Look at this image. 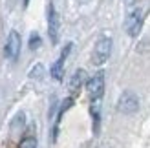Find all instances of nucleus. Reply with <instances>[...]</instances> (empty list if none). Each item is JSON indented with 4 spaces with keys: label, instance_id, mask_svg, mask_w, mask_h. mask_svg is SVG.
<instances>
[{
    "label": "nucleus",
    "instance_id": "ddd939ff",
    "mask_svg": "<svg viewBox=\"0 0 150 148\" xmlns=\"http://www.w3.org/2000/svg\"><path fill=\"white\" fill-rule=\"evenodd\" d=\"M42 75H44V66L42 64H37L31 70V73H29V77H37V79H40Z\"/></svg>",
    "mask_w": 150,
    "mask_h": 148
},
{
    "label": "nucleus",
    "instance_id": "0eeeda50",
    "mask_svg": "<svg viewBox=\"0 0 150 148\" xmlns=\"http://www.w3.org/2000/svg\"><path fill=\"white\" fill-rule=\"evenodd\" d=\"M71 51V44H66L61 57L57 58V61L53 62V66H51V77H53L55 80H62V75H64V61L66 57H68V53Z\"/></svg>",
    "mask_w": 150,
    "mask_h": 148
},
{
    "label": "nucleus",
    "instance_id": "4468645a",
    "mask_svg": "<svg viewBox=\"0 0 150 148\" xmlns=\"http://www.w3.org/2000/svg\"><path fill=\"white\" fill-rule=\"evenodd\" d=\"M28 2H29V0H24V6H28Z\"/></svg>",
    "mask_w": 150,
    "mask_h": 148
},
{
    "label": "nucleus",
    "instance_id": "f8f14e48",
    "mask_svg": "<svg viewBox=\"0 0 150 148\" xmlns=\"http://www.w3.org/2000/svg\"><path fill=\"white\" fill-rule=\"evenodd\" d=\"M18 148H37V139L35 137H24L20 141V144H18Z\"/></svg>",
    "mask_w": 150,
    "mask_h": 148
},
{
    "label": "nucleus",
    "instance_id": "423d86ee",
    "mask_svg": "<svg viewBox=\"0 0 150 148\" xmlns=\"http://www.w3.org/2000/svg\"><path fill=\"white\" fill-rule=\"evenodd\" d=\"M48 33H50L51 42L55 44L59 40V15L53 4H50L48 7Z\"/></svg>",
    "mask_w": 150,
    "mask_h": 148
},
{
    "label": "nucleus",
    "instance_id": "20e7f679",
    "mask_svg": "<svg viewBox=\"0 0 150 148\" xmlns=\"http://www.w3.org/2000/svg\"><path fill=\"white\" fill-rule=\"evenodd\" d=\"M20 46H22V40H20V35L15 31H9L7 35V40H6V57L9 61H17L18 58V53H20Z\"/></svg>",
    "mask_w": 150,
    "mask_h": 148
},
{
    "label": "nucleus",
    "instance_id": "2eb2a0df",
    "mask_svg": "<svg viewBox=\"0 0 150 148\" xmlns=\"http://www.w3.org/2000/svg\"><path fill=\"white\" fill-rule=\"evenodd\" d=\"M126 2H128V4H132V2H134V0H126Z\"/></svg>",
    "mask_w": 150,
    "mask_h": 148
},
{
    "label": "nucleus",
    "instance_id": "f03ea898",
    "mask_svg": "<svg viewBox=\"0 0 150 148\" xmlns=\"http://www.w3.org/2000/svg\"><path fill=\"white\" fill-rule=\"evenodd\" d=\"M117 110L121 113H136L137 110H139V99H137V95L134 93V92H125L121 93V97H119L117 101Z\"/></svg>",
    "mask_w": 150,
    "mask_h": 148
},
{
    "label": "nucleus",
    "instance_id": "7ed1b4c3",
    "mask_svg": "<svg viewBox=\"0 0 150 148\" xmlns=\"http://www.w3.org/2000/svg\"><path fill=\"white\" fill-rule=\"evenodd\" d=\"M86 90H88V95H90V99H92V101L103 97V93H104V73L103 71H97L93 77L88 79Z\"/></svg>",
    "mask_w": 150,
    "mask_h": 148
},
{
    "label": "nucleus",
    "instance_id": "f257e3e1",
    "mask_svg": "<svg viewBox=\"0 0 150 148\" xmlns=\"http://www.w3.org/2000/svg\"><path fill=\"white\" fill-rule=\"evenodd\" d=\"M110 53H112V39L110 37H101V39L95 42L93 53H92V62L95 66H101L108 61Z\"/></svg>",
    "mask_w": 150,
    "mask_h": 148
},
{
    "label": "nucleus",
    "instance_id": "39448f33",
    "mask_svg": "<svg viewBox=\"0 0 150 148\" xmlns=\"http://www.w3.org/2000/svg\"><path fill=\"white\" fill-rule=\"evenodd\" d=\"M141 24H143V20H141V9H132L128 13V17H126V22H125L126 33L130 37H137L141 31Z\"/></svg>",
    "mask_w": 150,
    "mask_h": 148
},
{
    "label": "nucleus",
    "instance_id": "9d476101",
    "mask_svg": "<svg viewBox=\"0 0 150 148\" xmlns=\"http://www.w3.org/2000/svg\"><path fill=\"white\" fill-rule=\"evenodd\" d=\"M24 123H26V115L24 113H17L15 115V119L11 121V126H13V130H17V128H20L22 130V126H24Z\"/></svg>",
    "mask_w": 150,
    "mask_h": 148
},
{
    "label": "nucleus",
    "instance_id": "1a4fd4ad",
    "mask_svg": "<svg viewBox=\"0 0 150 148\" xmlns=\"http://www.w3.org/2000/svg\"><path fill=\"white\" fill-rule=\"evenodd\" d=\"M90 113H92V121H93V132H99V124H101V99H93L92 106H90Z\"/></svg>",
    "mask_w": 150,
    "mask_h": 148
},
{
    "label": "nucleus",
    "instance_id": "6e6552de",
    "mask_svg": "<svg viewBox=\"0 0 150 148\" xmlns=\"http://www.w3.org/2000/svg\"><path fill=\"white\" fill-rule=\"evenodd\" d=\"M84 79H86V73H84V70H77L71 75V79H70V93H71V97H75L79 92H81V88H82V82H84Z\"/></svg>",
    "mask_w": 150,
    "mask_h": 148
},
{
    "label": "nucleus",
    "instance_id": "9b49d317",
    "mask_svg": "<svg viewBox=\"0 0 150 148\" xmlns=\"http://www.w3.org/2000/svg\"><path fill=\"white\" fill-rule=\"evenodd\" d=\"M42 44V39L39 33H31V37H29V49H39Z\"/></svg>",
    "mask_w": 150,
    "mask_h": 148
}]
</instances>
